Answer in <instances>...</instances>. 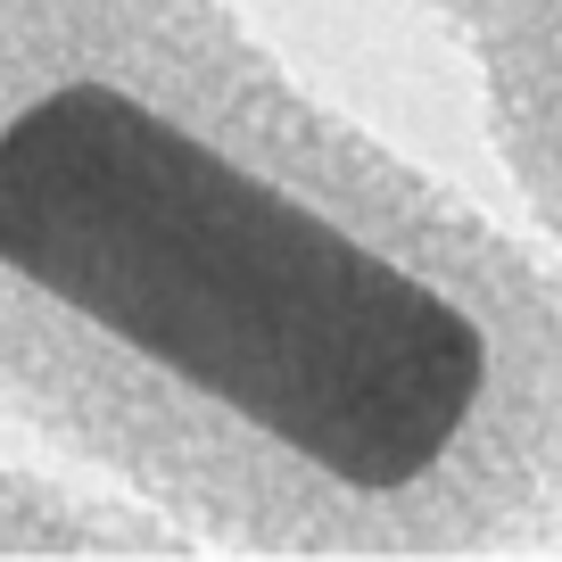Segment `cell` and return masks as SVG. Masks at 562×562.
Returning <instances> with one entry per match:
<instances>
[{
	"label": "cell",
	"mask_w": 562,
	"mask_h": 562,
	"mask_svg": "<svg viewBox=\"0 0 562 562\" xmlns=\"http://www.w3.org/2000/svg\"><path fill=\"white\" fill-rule=\"evenodd\" d=\"M0 422L199 554L562 538V248L232 0H0Z\"/></svg>",
	"instance_id": "obj_1"
},
{
	"label": "cell",
	"mask_w": 562,
	"mask_h": 562,
	"mask_svg": "<svg viewBox=\"0 0 562 562\" xmlns=\"http://www.w3.org/2000/svg\"><path fill=\"white\" fill-rule=\"evenodd\" d=\"M472 67L496 175L529 232L562 248V0H414Z\"/></svg>",
	"instance_id": "obj_2"
},
{
	"label": "cell",
	"mask_w": 562,
	"mask_h": 562,
	"mask_svg": "<svg viewBox=\"0 0 562 562\" xmlns=\"http://www.w3.org/2000/svg\"><path fill=\"white\" fill-rule=\"evenodd\" d=\"M158 554H199V546L100 480L0 463V562H158Z\"/></svg>",
	"instance_id": "obj_3"
}]
</instances>
